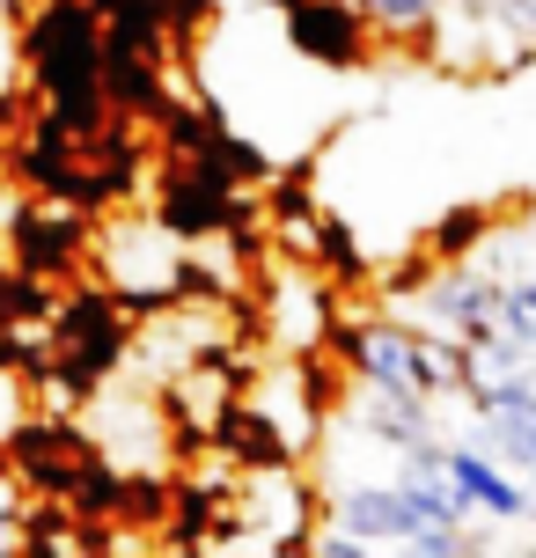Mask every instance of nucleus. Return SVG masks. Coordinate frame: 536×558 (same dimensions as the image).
Returning <instances> with one entry per match:
<instances>
[{"instance_id": "1", "label": "nucleus", "mask_w": 536, "mask_h": 558, "mask_svg": "<svg viewBox=\"0 0 536 558\" xmlns=\"http://www.w3.org/2000/svg\"><path fill=\"white\" fill-rule=\"evenodd\" d=\"M23 59L45 88V118L74 147H96L111 133V96H103V15L88 0H37L23 29Z\"/></svg>"}, {"instance_id": "2", "label": "nucleus", "mask_w": 536, "mask_h": 558, "mask_svg": "<svg viewBox=\"0 0 536 558\" xmlns=\"http://www.w3.org/2000/svg\"><path fill=\"white\" fill-rule=\"evenodd\" d=\"M103 279L125 308H176L192 294V272H184V235L170 221H118L103 243Z\"/></svg>"}, {"instance_id": "3", "label": "nucleus", "mask_w": 536, "mask_h": 558, "mask_svg": "<svg viewBox=\"0 0 536 558\" xmlns=\"http://www.w3.org/2000/svg\"><path fill=\"white\" fill-rule=\"evenodd\" d=\"M125 345H133L125 338V302H118L111 287H82V294H66L52 308V367L82 397H96L118 375Z\"/></svg>"}, {"instance_id": "4", "label": "nucleus", "mask_w": 536, "mask_h": 558, "mask_svg": "<svg viewBox=\"0 0 536 558\" xmlns=\"http://www.w3.org/2000/svg\"><path fill=\"white\" fill-rule=\"evenodd\" d=\"M280 15H287V45L316 66H331V74L361 66L367 45H375L361 0H280Z\"/></svg>"}, {"instance_id": "5", "label": "nucleus", "mask_w": 536, "mask_h": 558, "mask_svg": "<svg viewBox=\"0 0 536 558\" xmlns=\"http://www.w3.org/2000/svg\"><path fill=\"white\" fill-rule=\"evenodd\" d=\"M15 251H23V272L29 279H52V272H74L88 251V206L74 198H45L15 214Z\"/></svg>"}, {"instance_id": "6", "label": "nucleus", "mask_w": 536, "mask_h": 558, "mask_svg": "<svg viewBox=\"0 0 536 558\" xmlns=\"http://www.w3.org/2000/svg\"><path fill=\"white\" fill-rule=\"evenodd\" d=\"M441 463H449L455 493L478 507V514H492V522H536V493H522L508 477V463L485 456L478 441H441Z\"/></svg>"}, {"instance_id": "7", "label": "nucleus", "mask_w": 536, "mask_h": 558, "mask_svg": "<svg viewBox=\"0 0 536 558\" xmlns=\"http://www.w3.org/2000/svg\"><path fill=\"white\" fill-rule=\"evenodd\" d=\"M419 302H426V324L449 331V338L500 331V272H471V265H455V272H441L434 287H426Z\"/></svg>"}, {"instance_id": "8", "label": "nucleus", "mask_w": 536, "mask_h": 558, "mask_svg": "<svg viewBox=\"0 0 536 558\" xmlns=\"http://www.w3.org/2000/svg\"><path fill=\"white\" fill-rule=\"evenodd\" d=\"M353 426H361V441L404 456L412 441L434 434V404L426 397H404V390H382V383H361L353 390Z\"/></svg>"}, {"instance_id": "9", "label": "nucleus", "mask_w": 536, "mask_h": 558, "mask_svg": "<svg viewBox=\"0 0 536 558\" xmlns=\"http://www.w3.org/2000/svg\"><path fill=\"white\" fill-rule=\"evenodd\" d=\"M478 448L500 456L508 471H536V390L529 383L478 404Z\"/></svg>"}, {"instance_id": "10", "label": "nucleus", "mask_w": 536, "mask_h": 558, "mask_svg": "<svg viewBox=\"0 0 536 558\" xmlns=\"http://www.w3.org/2000/svg\"><path fill=\"white\" fill-rule=\"evenodd\" d=\"M529 345H514L508 331H485V338H463V390L455 397H471V404H485V397H508L529 383Z\"/></svg>"}, {"instance_id": "11", "label": "nucleus", "mask_w": 536, "mask_h": 558, "mask_svg": "<svg viewBox=\"0 0 536 558\" xmlns=\"http://www.w3.org/2000/svg\"><path fill=\"white\" fill-rule=\"evenodd\" d=\"M265 324L280 331L287 353H316L324 338L339 331V316H331V302H324V279H287L280 294L265 302Z\"/></svg>"}, {"instance_id": "12", "label": "nucleus", "mask_w": 536, "mask_h": 558, "mask_svg": "<svg viewBox=\"0 0 536 558\" xmlns=\"http://www.w3.org/2000/svg\"><path fill=\"white\" fill-rule=\"evenodd\" d=\"M441 8H449V0H361L367 29L390 37V45H426V37L441 29Z\"/></svg>"}, {"instance_id": "13", "label": "nucleus", "mask_w": 536, "mask_h": 558, "mask_svg": "<svg viewBox=\"0 0 536 558\" xmlns=\"http://www.w3.org/2000/svg\"><path fill=\"white\" fill-rule=\"evenodd\" d=\"M419 390H426V404H434V397H455V390H463V338H449V331H419Z\"/></svg>"}, {"instance_id": "14", "label": "nucleus", "mask_w": 536, "mask_h": 558, "mask_svg": "<svg viewBox=\"0 0 536 558\" xmlns=\"http://www.w3.org/2000/svg\"><path fill=\"white\" fill-rule=\"evenodd\" d=\"M485 235H492V214H485V206H455V214H441V221H434V257L463 265Z\"/></svg>"}, {"instance_id": "15", "label": "nucleus", "mask_w": 536, "mask_h": 558, "mask_svg": "<svg viewBox=\"0 0 536 558\" xmlns=\"http://www.w3.org/2000/svg\"><path fill=\"white\" fill-rule=\"evenodd\" d=\"M500 331L536 353V272L529 279H500Z\"/></svg>"}, {"instance_id": "16", "label": "nucleus", "mask_w": 536, "mask_h": 558, "mask_svg": "<svg viewBox=\"0 0 536 558\" xmlns=\"http://www.w3.org/2000/svg\"><path fill=\"white\" fill-rule=\"evenodd\" d=\"M0 302H8V265H0Z\"/></svg>"}, {"instance_id": "17", "label": "nucleus", "mask_w": 536, "mask_h": 558, "mask_svg": "<svg viewBox=\"0 0 536 558\" xmlns=\"http://www.w3.org/2000/svg\"><path fill=\"white\" fill-rule=\"evenodd\" d=\"M529 477H536V471H529Z\"/></svg>"}]
</instances>
